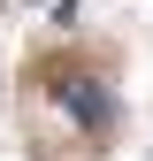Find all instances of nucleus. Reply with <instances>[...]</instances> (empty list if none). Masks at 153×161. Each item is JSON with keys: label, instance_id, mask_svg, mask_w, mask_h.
Wrapping results in <instances>:
<instances>
[{"label": "nucleus", "instance_id": "1", "mask_svg": "<svg viewBox=\"0 0 153 161\" xmlns=\"http://www.w3.org/2000/svg\"><path fill=\"white\" fill-rule=\"evenodd\" d=\"M54 100H61L84 130H107V123H115V100H107V85H92V77H61V85H54Z\"/></svg>", "mask_w": 153, "mask_h": 161}]
</instances>
